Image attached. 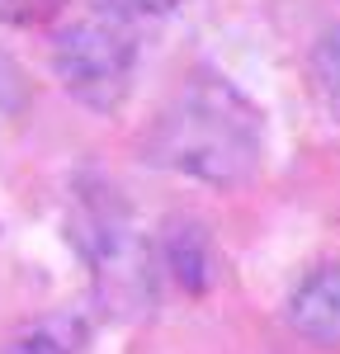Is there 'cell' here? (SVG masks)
Instances as JSON below:
<instances>
[{
  "label": "cell",
  "instance_id": "obj_5",
  "mask_svg": "<svg viewBox=\"0 0 340 354\" xmlns=\"http://www.w3.org/2000/svg\"><path fill=\"white\" fill-rule=\"evenodd\" d=\"M161 265H166L189 293H203L218 274V260H213V236L198 227L194 218H170L166 232H161Z\"/></svg>",
  "mask_w": 340,
  "mask_h": 354
},
{
  "label": "cell",
  "instance_id": "obj_2",
  "mask_svg": "<svg viewBox=\"0 0 340 354\" xmlns=\"http://www.w3.org/2000/svg\"><path fill=\"white\" fill-rule=\"evenodd\" d=\"M53 76L85 109H118L133 90L138 38L118 19H76L53 38Z\"/></svg>",
  "mask_w": 340,
  "mask_h": 354
},
{
  "label": "cell",
  "instance_id": "obj_4",
  "mask_svg": "<svg viewBox=\"0 0 340 354\" xmlns=\"http://www.w3.org/2000/svg\"><path fill=\"white\" fill-rule=\"evenodd\" d=\"M288 326L312 345L340 350V265L312 270L288 293Z\"/></svg>",
  "mask_w": 340,
  "mask_h": 354
},
{
  "label": "cell",
  "instance_id": "obj_1",
  "mask_svg": "<svg viewBox=\"0 0 340 354\" xmlns=\"http://www.w3.org/2000/svg\"><path fill=\"white\" fill-rule=\"evenodd\" d=\"M142 161L203 185H246L265 161V118L232 81L198 71L142 137Z\"/></svg>",
  "mask_w": 340,
  "mask_h": 354
},
{
  "label": "cell",
  "instance_id": "obj_6",
  "mask_svg": "<svg viewBox=\"0 0 340 354\" xmlns=\"http://www.w3.org/2000/svg\"><path fill=\"white\" fill-rule=\"evenodd\" d=\"M85 340H90V326L76 312H48V317L15 330L0 345V354H81Z\"/></svg>",
  "mask_w": 340,
  "mask_h": 354
},
{
  "label": "cell",
  "instance_id": "obj_3",
  "mask_svg": "<svg viewBox=\"0 0 340 354\" xmlns=\"http://www.w3.org/2000/svg\"><path fill=\"white\" fill-rule=\"evenodd\" d=\"M66 236L76 241V250L95 270V279L109 283V293H123L128 283H138V288L147 283V274H142L147 250L133 232L128 198L113 189L109 180H76Z\"/></svg>",
  "mask_w": 340,
  "mask_h": 354
},
{
  "label": "cell",
  "instance_id": "obj_8",
  "mask_svg": "<svg viewBox=\"0 0 340 354\" xmlns=\"http://www.w3.org/2000/svg\"><path fill=\"white\" fill-rule=\"evenodd\" d=\"M185 0H95V10L104 19H156V15H170L180 10Z\"/></svg>",
  "mask_w": 340,
  "mask_h": 354
},
{
  "label": "cell",
  "instance_id": "obj_7",
  "mask_svg": "<svg viewBox=\"0 0 340 354\" xmlns=\"http://www.w3.org/2000/svg\"><path fill=\"white\" fill-rule=\"evenodd\" d=\"M312 81L321 90L331 118L340 123V28H326V33L312 43Z\"/></svg>",
  "mask_w": 340,
  "mask_h": 354
}]
</instances>
